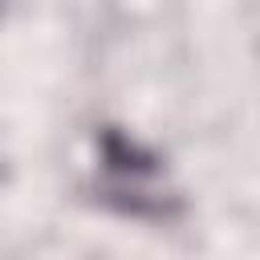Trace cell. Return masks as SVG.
I'll list each match as a JSON object with an SVG mask.
<instances>
[{
	"mask_svg": "<svg viewBox=\"0 0 260 260\" xmlns=\"http://www.w3.org/2000/svg\"><path fill=\"white\" fill-rule=\"evenodd\" d=\"M102 195L130 211V215H154L167 219L175 207V191L167 183V171L154 154H146L134 138H122L118 130L102 134Z\"/></svg>",
	"mask_w": 260,
	"mask_h": 260,
	"instance_id": "1",
	"label": "cell"
}]
</instances>
